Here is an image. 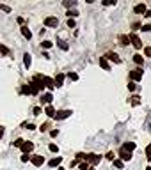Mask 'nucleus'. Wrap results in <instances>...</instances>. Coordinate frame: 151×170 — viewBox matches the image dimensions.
Returning a JSON list of instances; mask_svg holds the SVG:
<instances>
[{
    "instance_id": "0eeeda50",
    "label": "nucleus",
    "mask_w": 151,
    "mask_h": 170,
    "mask_svg": "<svg viewBox=\"0 0 151 170\" xmlns=\"http://www.w3.org/2000/svg\"><path fill=\"white\" fill-rule=\"evenodd\" d=\"M119 156H121V161H130V160H132V152L126 151V149H123V147H121V151H119Z\"/></svg>"
},
{
    "instance_id": "6e6552de",
    "label": "nucleus",
    "mask_w": 151,
    "mask_h": 170,
    "mask_svg": "<svg viewBox=\"0 0 151 170\" xmlns=\"http://www.w3.org/2000/svg\"><path fill=\"white\" fill-rule=\"evenodd\" d=\"M44 25H46V27H57L59 20L53 18V16H48V18H44Z\"/></svg>"
},
{
    "instance_id": "b1692460",
    "label": "nucleus",
    "mask_w": 151,
    "mask_h": 170,
    "mask_svg": "<svg viewBox=\"0 0 151 170\" xmlns=\"http://www.w3.org/2000/svg\"><path fill=\"white\" fill-rule=\"evenodd\" d=\"M133 62H135V64H142V55H139V53L133 55Z\"/></svg>"
},
{
    "instance_id": "de8ad7c7",
    "label": "nucleus",
    "mask_w": 151,
    "mask_h": 170,
    "mask_svg": "<svg viewBox=\"0 0 151 170\" xmlns=\"http://www.w3.org/2000/svg\"><path fill=\"white\" fill-rule=\"evenodd\" d=\"M146 170H151V167H148V168H146Z\"/></svg>"
},
{
    "instance_id": "cd10ccee",
    "label": "nucleus",
    "mask_w": 151,
    "mask_h": 170,
    "mask_svg": "<svg viewBox=\"0 0 151 170\" xmlns=\"http://www.w3.org/2000/svg\"><path fill=\"white\" fill-rule=\"evenodd\" d=\"M68 16H69V18H75V16H78V11H75V9H73V11H68Z\"/></svg>"
},
{
    "instance_id": "37998d69",
    "label": "nucleus",
    "mask_w": 151,
    "mask_h": 170,
    "mask_svg": "<svg viewBox=\"0 0 151 170\" xmlns=\"http://www.w3.org/2000/svg\"><path fill=\"white\" fill-rule=\"evenodd\" d=\"M39 113H41V108H39V106H36V108H34V115H39Z\"/></svg>"
},
{
    "instance_id": "7c9ffc66",
    "label": "nucleus",
    "mask_w": 151,
    "mask_h": 170,
    "mask_svg": "<svg viewBox=\"0 0 151 170\" xmlns=\"http://www.w3.org/2000/svg\"><path fill=\"white\" fill-rule=\"evenodd\" d=\"M89 168H91V167H89V163H80V170H89Z\"/></svg>"
},
{
    "instance_id": "2eb2a0df",
    "label": "nucleus",
    "mask_w": 151,
    "mask_h": 170,
    "mask_svg": "<svg viewBox=\"0 0 151 170\" xmlns=\"http://www.w3.org/2000/svg\"><path fill=\"white\" fill-rule=\"evenodd\" d=\"M61 163H62V158H61V156H57V158L50 160V161H48V165H50V167H59Z\"/></svg>"
},
{
    "instance_id": "39448f33",
    "label": "nucleus",
    "mask_w": 151,
    "mask_h": 170,
    "mask_svg": "<svg viewBox=\"0 0 151 170\" xmlns=\"http://www.w3.org/2000/svg\"><path fill=\"white\" fill-rule=\"evenodd\" d=\"M30 161H32L34 167H41V165L44 163V158L43 156H39V154H36V156H30Z\"/></svg>"
},
{
    "instance_id": "f704fd0d",
    "label": "nucleus",
    "mask_w": 151,
    "mask_h": 170,
    "mask_svg": "<svg viewBox=\"0 0 151 170\" xmlns=\"http://www.w3.org/2000/svg\"><path fill=\"white\" fill-rule=\"evenodd\" d=\"M107 160H110V161H114L115 160V156H114V152H107V156H105Z\"/></svg>"
},
{
    "instance_id": "a211bd4d",
    "label": "nucleus",
    "mask_w": 151,
    "mask_h": 170,
    "mask_svg": "<svg viewBox=\"0 0 151 170\" xmlns=\"http://www.w3.org/2000/svg\"><path fill=\"white\" fill-rule=\"evenodd\" d=\"M128 42H130V37H128V35H124V34H121V35H119V44L126 46Z\"/></svg>"
},
{
    "instance_id": "393cba45",
    "label": "nucleus",
    "mask_w": 151,
    "mask_h": 170,
    "mask_svg": "<svg viewBox=\"0 0 151 170\" xmlns=\"http://www.w3.org/2000/svg\"><path fill=\"white\" fill-rule=\"evenodd\" d=\"M0 11H4V13H11V7L6 6V4H0Z\"/></svg>"
},
{
    "instance_id": "e433bc0d",
    "label": "nucleus",
    "mask_w": 151,
    "mask_h": 170,
    "mask_svg": "<svg viewBox=\"0 0 151 170\" xmlns=\"http://www.w3.org/2000/svg\"><path fill=\"white\" fill-rule=\"evenodd\" d=\"M75 4H77L75 0H71V2H69V0H66V2H64V6H66V7H71V6H75Z\"/></svg>"
},
{
    "instance_id": "1a4fd4ad",
    "label": "nucleus",
    "mask_w": 151,
    "mask_h": 170,
    "mask_svg": "<svg viewBox=\"0 0 151 170\" xmlns=\"http://www.w3.org/2000/svg\"><path fill=\"white\" fill-rule=\"evenodd\" d=\"M32 149H34V144H32V142H25V144L22 145L23 154H29V152H32Z\"/></svg>"
},
{
    "instance_id": "a878e982",
    "label": "nucleus",
    "mask_w": 151,
    "mask_h": 170,
    "mask_svg": "<svg viewBox=\"0 0 151 170\" xmlns=\"http://www.w3.org/2000/svg\"><path fill=\"white\" fill-rule=\"evenodd\" d=\"M68 78H69L71 82H77V80H78V75H77V73H69V75H68Z\"/></svg>"
},
{
    "instance_id": "4468645a",
    "label": "nucleus",
    "mask_w": 151,
    "mask_h": 170,
    "mask_svg": "<svg viewBox=\"0 0 151 170\" xmlns=\"http://www.w3.org/2000/svg\"><path fill=\"white\" fill-rule=\"evenodd\" d=\"M100 66L105 71H110V64H108V60L105 59V57H100Z\"/></svg>"
},
{
    "instance_id": "9d476101",
    "label": "nucleus",
    "mask_w": 151,
    "mask_h": 170,
    "mask_svg": "<svg viewBox=\"0 0 151 170\" xmlns=\"http://www.w3.org/2000/svg\"><path fill=\"white\" fill-rule=\"evenodd\" d=\"M105 59H108V60H112V62H115V64L121 62V59H119V57H117V53H114V51H108L107 55H105Z\"/></svg>"
},
{
    "instance_id": "a19ab883",
    "label": "nucleus",
    "mask_w": 151,
    "mask_h": 170,
    "mask_svg": "<svg viewBox=\"0 0 151 170\" xmlns=\"http://www.w3.org/2000/svg\"><path fill=\"white\" fill-rule=\"evenodd\" d=\"M29 160H30V156H29V154H23V156H22V161H23V163H27Z\"/></svg>"
},
{
    "instance_id": "f03ea898",
    "label": "nucleus",
    "mask_w": 151,
    "mask_h": 170,
    "mask_svg": "<svg viewBox=\"0 0 151 170\" xmlns=\"http://www.w3.org/2000/svg\"><path fill=\"white\" fill-rule=\"evenodd\" d=\"M128 37H130V41H132V44H133V48H137V50H141V48H142V42H141L139 35H137L135 32H132V34H130Z\"/></svg>"
},
{
    "instance_id": "20e7f679",
    "label": "nucleus",
    "mask_w": 151,
    "mask_h": 170,
    "mask_svg": "<svg viewBox=\"0 0 151 170\" xmlns=\"http://www.w3.org/2000/svg\"><path fill=\"white\" fill-rule=\"evenodd\" d=\"M69 115H71V110H59V112H55V119L62 120V119H68Z\"/></svg>"
},
{
    "instance_id": "a18cd8bd",
    "label": "nucleus",
    "mask_w": 151,
    "mask_h": 170,
    "mask_svg": "<svg viewBox=\"0 0 151 170\" xmlns=\"http://www.w3.org/2000/svg\"><path fill=\"white\" fill-rule=\"evenodd\" d=\"M144 16H146V18H151V9H149V11H146V14H144Z\"/></svg>"
},
{
    "instance_id": "aec40b11",
    "label": "nucleus",
    "mask_w": 151,
    "mask_h": 170,
    "mask_svg": "<svg viewBox=\"0 0 151 170\" xmlns=\"http://www.w3.org/2000/svg\"><path fill=\"white\" fill-rule=\"evenodd\" d=\"M123 149H126V151L132 152V151L135 149V144H133V142H128V144H124V145H123Z\"/></svg>"
},
{
    "instance_id": "f3484780",
    "label": "nucleus",
    "mask_w": 151,
    "mask_h": 170,
    "mask_svg": "<svg viewBox=\"0 0 151 170\" xmlns=\"http://www.w3.org/2000/svg\"><path fill=\"white\" fill-rule=\"evenodd\" d=\"M23 64H25V67H30V64H32V57L29 53H25L23 55Z\"/></svg>"
},
{
    "instance_id": "473e14b6",
    "label": "nucleus",
    "mask_w": 151,
    "mask_h": 170,
    "mask_svg": "<svg viewBox=\"0 0 151 170\" xmlns=\"http://www.w3.org/2000/svg\"><path fill=\"white\" fill-rule=\"evenodd\" d=\"M144 55L151 57V46H146V48H144Z\"/></svg>"
},
{
    "instance_id": "7ed1b4c3",
    "label": "nucleus",
    "mask_w": 151,
    "mask_h": 170,
    "mask_svg": "<svg viewBox=\"0 0 151 170\" xmlns=\"http://www.w3.org/2000/svg\"><path fill=\"white\" fill-rule=\"evenodd\" d=\"M130 78H132V82H139V80H142V69L130 71Z\"/></svg>"
},
{
    "instance_id": "c9c22d12",
    "label": "nucleus",
    "mask_w": 151,
    "mask_h": 170,
    "mask_svg": "<svg viewBox=\"0 0 151 170\" xmlns=\"http://www.w3.org/2000/svg\"><path fill=\"white\" fill-rule=\"evenodd\" d=\"M103 6H115V0H105Z\"/></svg>"
},
{
    "instance_id": "2f4dec72",
    "label": "nucleus",
    "mask_w": 151,
    "mask_h": 170,
    "mask_svg": "<svg viewBox=\"0 0 151 170\" xmlns=\"http://www.w3.org/2000/svg\"><path fill=\"white\" fill-rule=\"evenodd\" d=\"M114 167H117V168H123V161H121V160H114Z\"/></svg>"
},
{
    "instance_id": "412c9836",
    "label": "nucleus",
    "mask_w": 151,
    "mask_h": 170,
    "mask_svg": "<svg viewBox=\"0 0 151 170\" xmlns=\"http://www.w3.org/2000/svg\"><path fill=\"white\" fill-rule=\"evenodd\" d=\"M0 55H9V48L7 46H4L2 42H0Z\"/></svg>"
},
{
    "instance_id": "dca6fc26",
    "label": "nucleus",
    "mask_w": 151,
    "mask_h": 170,
    "mask_svg": "<svg viewBox=\"0 0 151 170\" xmlns=\"http://www.w3.org/2000/svg\"><path fill=\"white\" fill-rule=\"evenodd\" d=\"M44 113H46L48 117H55V110H53V106H52V105H48L46 108H44Z\"/></svg>"
},
{
    "instance_id": "72a5a7b5",
    "label": "nucleus",
    "mask_w": 151,
    "mask_h": 170,
    "mask_svg": "<svg viewBox=\"0 0 151 170\" xmlns=\"http://www.w3.org/2000/svg\"><path fill=\"white\" fill-rule=\"evenodd\" d=\"M135 87H137V85H135V82H130V83H128V91H132V92H133V91H135Z\"/></svg>"
},
{
    "instance_id": "ddd939ff",
    "label": "nucleus",
    "mask_w": 151,
    "mask_h": 170,
    "mask_svg": "<svg viewBox=\"0 0 151 170\" xmlns=\"http://www.w3.org/2000/svg\"><path fill=\"white\" fill-rule=\"evenodd\" d=\"M62 82H64V75L59 73L57 76H55V80H53V85H55V87H62Z\"/></svg>"
},
{
    "instance_id": "c85d7f7f",
    "label": "nucleus",
    "mask_w": 151,
    "mask_h": 170,
    "mask_svg": "<svg viewBox=\"0 0 151 170\" xmlns=\"http://www.w3.org/2000/svg\"><path fill=\"white\" fill-rule=\"evenodd\" d=\"M48 149H50L52 152H59V147L55 145V144H50V145H48Z\"/></svg>"
},
{
    "instance_id": "423d86ee",
    "label": "nucleus",
    "mask_w": 151,
    "mask_h": 170,
    "mask_svg": "<svg viewBox=\"0 0 151 170\" xmlns=\"http://www.w3.org/2000/svg\"><path fill=\"white\" fill-rule=\"evenodd\" d=\"M41 83H43V87H46V89H55V85H53V80L48 76H43V80H41Z\"/></svg>"
},
{
    "instance_id": "bb28decb",
    "label": "nucleus",
    "mask_w": 151,
    "mask_h": 170,
    "mask_svg": "<svg viewBox=\"0 0 151 170\" xmlns=\"http://www.w3.org/2000/svg\"><path fill=\"white\" fill-rule=\"evenodd\" d=\"M57 44L61 46L62 50H69V46H68V42H64V41H57Z\"/></svg>"
},
{
    "instance_id": "79ce46f5",
    "label": "nucleus",
    "mask_w": 151,
    "mask_h": 170,
    "mask_svg": "<svg viewBox=\"0 0 151 170\" xmlns=\"http://www.w3.org/2000/svg\"><path fill=\"white\" fill-rule=\"evenodd\" d=\"M59 135V129H52L50 131V136H57Z\"/></svg>"
},
{
    "instance_id": "ea45409f",
    "label": "nucleus",
    "mask_w": 151,
    "mask_h": 170,
    "mask_svg": "<svg viewBox=\"0 0 151 170\" xmlns=\"http://www.w3.org/2000/svg\"><path fill=\"white\" fill-rule=\"evenodd\" d=\"M142 32H151V25H142Z\"/></svg>"
},
{
    "instance_id": "58836bf2",
    "label": "nucleus",
    "mask_w": 151,
    "mask_h": 170,
    "mask_svg": "<svg viewBox=\"0 0 151 170\" xmlns=\"http://www.w3.org/2000/svg\"><path fill=\"white\" fill-rule=\"evenodd\" d=\"M41 44H43V48H50V46H52V41H43Z\"/></svg>"
},
{
    "instance_id": "f8f14e48",
    "label": "nucleus",
    "mask_w": 151,
    "mask_h": 170,
    "mask_svg": "<svg viewBox=\"0 0 151 170\" xmlns=\"http://www.w3.org/2000/svg\"><path fill=\"white\" fill-rule=\"evenodd\" d=\"M133 11H135L137 14H146L148 9H146V4H137V6L133 7Z\"/></svg>"
},
{
    "instance_id": "f257e3e1",
    "label": "nucleus",
    "mask_w": 151,
    "mask_h": 170,
    "mask_svg": "<svg viewBox=\"0 0 151 170\" xmlns=\"http://www.w3.org/2000/svg\"><path fill=\"white\" fill-rule=\"evenodd\" d=\"M82 160H86L87 163H91V165H98L100 163V160H101V156H98V154H84V158Z\"/></svg>"
},
{
    "instance_id": "4be33fe9",
    "label": "nucleus",
    "mask_w": 151,
    "mask_h": 170,
    "mask_svg": "<svg viewBox=\"0 0 151 170\" xmlns=\"http://www.w3.org/2000/svg\"><path fill=\"white\" fill-rule=\"evenodd\" d=\"M130 99H132V105H133V106H137L139 103H141V98H139V96H132Z\"/></svg>"
},
{
    "instance_id": "c756f323",
    "label": "nucleus",
    "mask_w": 151,
    "mask_h": 170,
    "mask_svg": "<svg viewBox=\"0 0 151 170\" xmlns=\"http://www.w3.org/2000/svg\"><path fill=\"white\" fill-rule=\"evenodd\" d=\"M146 156H148V160L151 161V144L148 145V147H146Z\"/></svg>"
},
{
    "instance_id": "5701e85b",
    "label": "nucleus",
    "mask_w": 151,
    "mask_h": 170,
    "mask_svg": "<svg viewBox=\"0 0 151 170\" xmlns=\"http://www.w3.org/2000/svg\"><path fill=\"white\" fill-rule=\"evenodd\" d=\"M23 144H25V140H22V138H18V140L13 142V145H15V147H22Z\"/></svg>"
},
{
    "instance_id": "c03bdc74",
    "label": "nucleus",
    "mask_w": 151,
    "mask_h": 170,
    "mask_svg": "<svg viewBox=\"0 0 151 170\" xmlns=\"http://www.w3.org/2000/svg\"><path fill=\"white\" fill-rule=\"evenodd\" d=\"M39 129H41V131H46V129H48V124H43V126L39 127Z\"/></svg>"
},
{
    "instance_id": "6ab92c4d",
    "label": "nucleus",
    "mask_w": 151,
    "mask_h": 170,
    "mask_svg": "<svg viewBox=\"0 0 151 170\" xmlns=\"http://www.w3.org/2000/svg\"><path fill=\"white\" fill-rule=\"evenodd\" d=\"M22 34H23L25 39H30V37H32V32L29 30V27H22Z\"/></svg>"
},
{
    "instance_id": "49530a36",
    "label": "nucleus",
    "mask_w": 151,
    "mask_h": 170,
    "mask_svg": "<svg viewBox=\"0 0 151 170\" xmlns=\"http://www.w3.org/2000/svg\"><path fill=\"white\" fill-rule=\"evenodd\" d=\"M4 136V126H0V138Z\"/></svg>"
},
{
    "instance_id": "4c0bfd02",
    "label": "nucleus",
    "mask_w": 151,
    "mask_h": 170,
    "mask_svg": "<svg viewBox=\"0 0 151 170\" xmlns=\"http://www.w3.org/2000/svg\"><path fill=\"white\" fill-rule=\"evenodd\" d=\"M68 27H69V28H75V20H71V18H69V20H68Z\"/></svg>"
},
{
    "instance_id": "9b49d317",
    "label": "nucleus",
    "mask_w": 151,
    "mask_h": 170,
    "mask_svg": "<svg viewBox=\"0 0 151 170\" xmlns=\"http://www.w3.org/2000/svg\"><path fill=\"white\" fill-rule=\"evenodd\" d=\"M52 99H53V96H52L50 92H46V94H43V96H41V103L48 106V105L52 103Z\"/></svg>"
}]
</instances>
